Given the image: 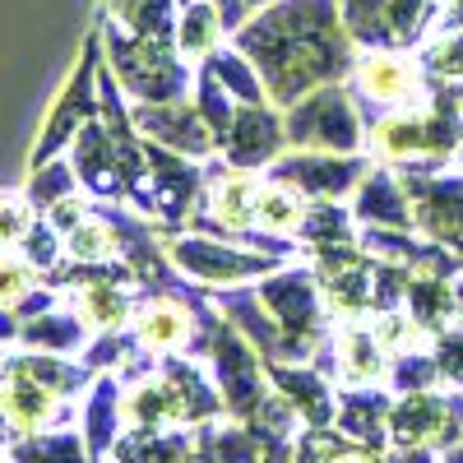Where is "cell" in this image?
<instances>
[{
    "mask_svg": "<svg viewBox=\"0 0 463 463\" xmlns=\"http://www.w3.org/2000/svg\"><path fill=\"white\" fill-rule=\"evenodd\" d=\"M260 70L274 107H292L357 70V37L347 33L343 0H274L232 37Z\"/></svg>",
    "mask_w": 463,
    "mask_h": 463,
    "instance_id": "obj_1",
    "label": "cell"
},
{
    "mask_svg": "<svg viewBox=\"0 0 463 463\" xmlns=\"http://www.w3.org/2000/svg\"><path fill=\"white\" fill-rule=\"evenodd\" d=\"M98 33H102L107 70L121 80L130 102H185V98H195L200 65H190L176 43L130 33L126 24H116L111 14H102Z\"/></svg>",
    "mask_w": 463,
    "mask_h": 463,
    "instance_id": "obj_2",
    "label": "cell"
},
{
    "mask_svg": "<svg viewBox=\"0 0 463 463\" xmlns=\"http://www.w3.org/2000/svg\"><path fill=\"white\" fill-rule=\"evenodd\" d=\"M288 121V148L306 153H362L366 148V111L357 107V93L347 84H325L306 93L283 111Z\"/></svg>",
    "mask_w": 463,
    "mask_h": 463,
    "instance_id": "obj_3",
    "label": "cell"
},
{
    "mask_svg": "<svg viewBox=\"0 0 463 463\" xmlns=\"http://www.w3.org/2000/svg\"><path fill=\"white\" fill-rule=\"evenodd\" d=\"M255 288H260L264 306L274 311V320L288 334V362H306L311 353H320L334 316H329V306H325L316 269H288L283 264L269 279H260Z\"/></svg>",
    "mask_w": 463,
    "mask_h": 463,
    "instance_id": "obj_4",
    "label": "cell"
},
{
    "mask_svg": "<svg viewBox=\"0 0 463 463\" xmlns=\"http://www.w3.org/2000/svg\"><path fill=\"white\" fill-rule=\"evenodd\" d=\"M353 93L366 111V126L390 111L427 107L436 98L431 74L421 70V56H403L394 47H366L353 70Z\"/></svg>",
    "mask_w": 463,
    "mask_h": 463,
    "instance_id": "obj_5",
    "label": "cell"
},
{
    "mask_svg": "<svg viewBox=\"0 0 463 463\" xmlns=\"http://www.w3.org/2000/svg\"><path fill=\"white\" fill-rule=\"evenodd\" d=\"M98 74H102V33L93 28L89 43H84L80 65H74V74L65 80V89L56 93V102H52V111H47L43 139L33 144V167L61 158V153L80 139V130L102 111V84H98Z\"/></svg>",
    "mask_w": 463,
    "mask_h": 463,
    "instance_id": "obj_6",
    "label": "cell"
},
{
    "mask_svg": "<svg viewBox=\"0 0 463 463\" xmlns=\"http://www.w3.org/2000/svg\"><path fill=\"white\" fill-rule=\"evenodd\" d=\"M172 264L190 283H204V288H241V283H260L269 279L274 269H283L288 260L279 255H264V250H246V246H232L218 237H204V232H185V237H167Z\"/></svg>",
    "mask_w": 463,
    "mask_h": 463,
    "instance_id": "obj_7",
    "label": "cell"
},
{
    "mask_svg": "<svg viewBox=\"0 0 463 463\" xmlns=\"http://www.w3.org/2000/svg\"><path fill=\"white\" fill-rule=\"evenodd\" d=\"M371 167L375 163L366 158V153H306V148H292L264 176L283 181V185H297L306 200H343V195H357L362 181L371 176Z\"/></svg>",
    "mask_w": 463,
    "mask_h": 463,
    "instance_id": "obj_8",
    "label": "cell"
},
{
    "mask_svg": "<svg viewBox=\"0 0 463 463\" xmlns=\"http://www.w3.org/2000/svg\"><path fill=\"white\" fill-rule=\"evenodd\" d=\"M408 200H412V222L421 237H431L440 246H449L463 260V172L449 176L440 172H417V167H399Z\"/></svg>",
    "mask_w": 463,
    "mask_h": 463,
    "instance_id": "obj_9",
    "label": "cell"
},
{
    "mask_svg": "<svg viewBox=\"0 0 463 463\" xmlns=\"http://www.w3.org/2000/svg\"><path fill=\"white\" fill-rule=\"evenodd\" d=\"M130 116H135L144 139L163 144L172 153H185V158H195V163H209L222 148L218 135L209 130V121L200 116L195 98H185V102H135Z\"/></svg>",
    "mask_w": 463,
    "mask_h": 463,
    "instance_id": "obj_10",
    "label": "cell"
},
{
    "mask_svg": "<svg viewBox=\"0 0 463 463\" xmlns=\"http://www.w3.org/2000/svg\"><path fill=\"white\" fill-rule=\"evenodd\" d=\"M288 148V121H283V107L274 102H255L237 111V126L222 139V163L237 167V172H269Z\"/></svg>",
    "mask_w": 463,
    "mask_h": 463,
    "instance_id": "obj_11",
    "label": "cell"
},
{
    "mask_svg": "<svg viewBox=\"0 0 463 463\" xmlns=\"http://www.w3.org/2000/svg\"><path fill=\"white\" fill-rule=\"evenodd\" d=\"M260 347L250 338L237 334V325H227L213 334V366H218V384H222V403L227 412L250 417L269 394H264V366H260Z\"/></svg>",
    "mask_w": 463,
    "mask_h": 463,
    "instance_id": "obj_12",
    "label": "cell"
},
{
    "mask_svg": "<svg viewBox=\"0 0 463 463\" xmlns=\"http://www.w3.org/2000/svg\"><path fill=\"white\" fill-rule=\"evenodd\" d=\"M463 431V399L454 394H403L390 412V436L403 449H421V445H454Z\"/></svg>",
    "mask_w": 463,
    "mask_h": 463,
    "instance_id": "obj_13",
    "label": "cell"
},
{
    "mask_svg": "<svg viewBox=\"0 0 463 463\" xmlns=\"http://www.w3.org/2000/svg\"><path fill=\"white\" fill-rule=\"evenodd\" d=\"M357 227H394V232H417L412 222V200H408V185L399 176V167L390 163H375L371 176L362 181L357 200H353Z\"/></svg>",
    "mask_w": 463,
    "mask_h": 463,
    "instance_id": "obj_14",
    "label": "cell"
},
{
    "mask_svg": "<svg viewBox=\"0 0 463 463\" xmlns=\"http://www.w3.org/2000/svg\"><path fill=\"white\" fill-rule=\"evenodd\" d=\"M334 371L343 384H375L384 371H390V347L380 343V334L366 320H347L334 334Z\"/></svg>",
    "mask_w": 463,
    "mask_h": 463,
    "instance_id": "obj_15",
    "label": "cell"
},
{
    "mask_svg": "<svg viewBox=\"0 0 463 463\" xmlns=\"http://www.w3.org/2000/svg\"><path fill=\"white\" fill-rule=\"evenodd\" d=\"M135 338L148 353H167L181 347L185 338H195V311L185 297H148L135 311Z\"/></svg>",
    "mask_w": 463,
    "mask_h": 463,
    "instance_id": "obj_16",
    "label": "cell"
},
{
    "mask_svg": "<svg viewBox=\"0 0 463 463\" xmlns=\"http://www.w3.org/2000/svg\"><path fill=\"white\" fill-rule=\"evenodd\" d=\"M269 375H274V384L292 399V408L311 421V427H325V421L334 417V390H329V375H325V371L269 362Z\"/></svg>",
    "mask_w": 463,
    "mask_h": 463,
    "instance_id": "obj_17",
    "label": "cell"
},
{
    "mask_svg": "<svg viewBox=\"0 0 463 463\" xmlns=\"http://www.w3.org/2000/svg\"><path fill=\"white\" fill-rule=\"evenodd\" d=\"M403 311L427 329L431 338L440 329H449L458 320V297H454V279L445 274H412L408 283V301H403Z\"/></svg>",
    "mask_w": 463,
    "mask_h": 463,
    "instance_id": "obj_18",
    "label": "cell"
},
{
    "mask_svg": "<svg viewBox=\"0 0 463 463\" xmlns=\"http://www.w3.org/2000/svg\"><path fill=\"white\" fill-rule=\"evenodd\" d=\"M56 399H61V394H52L47 384H37V380L10 371V375H5V417H10V431L24 436V431L47 427V421L61 412Z\"/></svg>",
    "mask_w": 463,
    "mask_h": 463,
    "instance_id": "obj_19",
    "label": "cell"
},
{
    "mask_svg": "<svg viewBox=\"0 0 463 463\" xmlns=\"http://www.w3.org/2000/svg\"><path fill=\"white\" fill-rule=\"evenodd\" d=\"M390 412H394L390 399L357 384V390H347L338 399V431L362 440V445H380L384 440V427H390Z\"/></svg>",
    "mask_w": 463,
    "mask_h": 463,
    "instance_id": "obj_20",
    "label": "cell"
},
{
    "mask_svg": "<svg viewBox=\"0 0 463 463\" xmlns=\"http://www.w3.org/2000/svg\"><path fill=\"white\" fill-rule=\"evenodd\" d=\"M222 37H227V28H222V14H218L213 0H195V5L181 10L176 47H181V56H185L190 65H204V61L222 47Z\"/></svg>",
    "mask_w": 463,
    "mask_h": 463,
    "instance_id": "obj_21",
    "label": "cell"
},
{
    "mask_svg": "<svg viewBox=\"0 0 463 463\" xmlns=\"http://www.w3.org/2000/svg\"><path fill=\"white\" fill-rule=\"evenodd\" d=\"M343 241H357V213L343 209V200H311L306 222L297 232V246L320 250V246H343Z\"/></svg>",
    "mask_w": 463,
    "mask_h": 463,
    "instance_id": "obj_22",
    "label": "cell"
},
{
    "mask_svg": "<svg viewBox=\"0 0 463 463\" xmlns=\"http://www.w3.org/2000/svg\"><path fill=\"white\" fill-rule=\"evenodd\" d=\"M181 0H107V14L116 24H126L130 33L144 37H163V43H176V24H181Z\"/></svg>",
    "mask_w": 463,
    "mask_h": 463,
    "instance_id": "obj_23",
    "label": "cell"
},
{
    "mask_svg": "<svg viewBox=\"0 0 463 463\" xmlns=\"http://www.w3.org/2000/svg\"><path fill=\"white\" fill-rule=\"evenodd\" d=\"M306 209H311V200H306L297 185H283V181H269V176H264L255 227L274 232V237H292V241H297V232H301V222H306Z\"/></svg>",
    "mask_w": 463,
    "mask_h": 463,
    "instance_id": "obj_24",
    "label": "cell"
},
{
    "mask_svg": "<svg viewBox=\"0 0 463 463\" xmlns=\"http://www.w3.org/2000/svg\"><path fill=\"white\" fill-rule=\"evenodd\" d=\"M84 334H89V325L74 316V311H47V316L24 320L19 343L33 347V353H74Z\"/></svg>",
    "mask_w": 463,
    "mask_h": 463,
    "instance_id": "obj_25",
    "label": "cell"
},
{
    "mask_svg": "<svg viewBox=\"0 0 463 463\" xmlns=\"http://www.w3.org/2000/svg\"><path fill=\"white\" fill-rule=\"evenodd\" d=\"M218 80H222V89L237 98V102H246V107H255V102H269V89H264V80H260V70H255V61L232 43V47H218L209 61H204Z\"/></svg>",
    "mask_w": 463,
    "mask_h": 463,
    "instance_id": "obj_26",
    "label": "cell"
},
{
    "mask_svg": "<svg viewBox=\"0 0 463 463\" xmlns=\"http://www.w3.org/2000/svg\"><path fill=\"white\" fill-rule=\"evenodd\" d=\"M65 255L80 260V264H107L121 255V232H116V222L107 218V209H93L80 227L65 237Z\"/></svg>",
    "mask_w": 463,
    "mask_h": 463,
    "instance_id": "obj_27",
    "label": "cell"
},
{
    "mask_svg": "<svg viewBox=\"0 0 463 463\" xmlns=\"http://www.w3.org/2000/svg\"><path fill=\"white\" fill-rule=\"evenodd\" d=\"M5 371H19V375H28V380H37V384H47L52 394H74V390H84L89 384V366H70V362H61L56 353H14L10 362H5Z\"/></svg>",
    "mask_w": 463,
    "mask_h": 463,
    "instance_id": "obj_28",
    "label": "cell"
},
{
    "mask_svg": "<svg viewBox=\"0 0 463 463\" xmlns=\"http://www.w3.org/2000/svg\"><path fill=\"white\" fill-rule=\"evenodd\" d=\"M126 417V399H121V384L111 375L98 380L93 390V403H89V449L93 454H107L111 440H116V421Z\"/></svg>",
    "mask_w": 463,
    "mask_h": 463,
    "instance_id": "obj_29",
    "label": "cell"
},
{
    "mask_svg": "<svg viewBox=\"0 0 463 463\" xmlns=\"http://www.w3.org/2000/svg\"><path fill=\"white\" fill-rule=\"evenodd\" d=\"M195 107H200V116L209 121V130L218 135V144L232 135V126H237V111H241V102L222 89V80H218L209 65H200V74H195Z\"/></svg>",
    "mask_w": 463,
    "mask_h": 463,
    "instance_id": "obj_30",
    "label": "cell"
},
{
    "mask_svg": "<svg viewBox=\"0 0 463 463\" xmlns=\"http://www.w3.org/2000/svg\"><path fill=\"white\" fill-rule=\"evenodd\" d=\"M74 190H80V172H74V158H52V163H43V167H33V176H28V185H24V195L33 200L37 213H47L56 200L74 195Z\"/></svg>",
    "mask_w": 463,
    "mask_h": 463,
    "instance_id": "obj_31",
    "label": "cell"
},
{
    "mask_svg": "<svg viewBox=\"0 0 463 463\" xmlns=\"http://www.w3.org/2000/svg\"><path fill=\"white\" fill-rule=\"evenodd\" d=\"M421 70L431 84H463V33H440L421 47Z\"/></svg>",
    "mask_w": 463,
    "mask_h": 463,
    "instance_id": "obj_32",
    "label": "cell"
},
{
    "mask_svg": "<svg viewBox=\"0 0 463 463\" xmlns=\"http://www.w3.org/2000/svg\"><path fill=\"white\" fill-rule=\"evenodd\" d=\"M14 463H84V445L80 436H28V440H14L10 449Z\"/></svg>",
    "mask_w": 463,
    "mask_h": 463,
    "instance_id": "obj_33",
    "label": "cell"
},
{
    "mask_svg": "<svg viewBox=\"0 0 463 463\" xmlns=\"http://www.w3.org/2000/svg\"><path fill=\"white\" fill-rule=\"evenodd\" d=\"M440 380V362L436 353H421V347H412V353H399L394 366H390V384L399 394H421V390H436Z\"/></svg>",
    "mask_w": 463,
    "mask_h": 463,
    "instance_id": "obj_34",
    "label": "cell"
},
{
    "mask_svg": "<svg viewBox=\"0 0 463 463\" xmlns=\"http://www.w3.org/2000/svg\"><path fill=\"white\" fill-rule=\"evenodd\" d=\"M19 255L37 269V274H52L56 264H65L61 255H65V232H56L47 218H37L33 227H28V237L19 241Z\"/></svg>",
    "mask_w": 463,
    "mask_h": 463,
    "instance_id": "obj_35",
    "label": "cell"
},
{
    "mask_svg": "<svg viewBox=\"0 0 463 463\" xmlns=\"http://www.w3.org/2000/svg\"><path fill=\"white\" fill-rule=\"evenodd\" d=\"M436 10H440V0H390L394 43H399V47H412V43H421V33L431 28Z\"/></svg>",
    "mask_w": 463,
    "mask_h": 463,
    "instance_id": "obj_36",
    "label": "cell"
},
{
    "mask_svg": "<svg viewBox=\"0 0 463 463\" xmlns=\"http://www.w3.org/2000/svg\"><path fill=\"white\" fill-rule=\"evenodd\" d=\"M371 329L380 334V343L390 347V353H412L421 338H431L427 329H421V325L403 311V306H399V311H380V316H371Z\"/></svg>",
    "mask_w": 463,
    "mask_h": 463,
    "instance_id": "obj_37",
    "label": "cell"
},
{
    "mask_svg": "<svg viewBox=\"0 0 463 463\" xmlns=\"http://www.w3.org/2000/svg\"><path fill=\"white\" fill-rule=\"evenodd\" d=\"M33 222H37V209H33V200L24 195V190L5 195V218H0V241H5V250H19V241L28 237Z\"/></svg>",
    "mask_w": 463,
    "mask_h": 463,
    "instance_id": "obj_38",
    "label": "cell"
},
{
    "mask_svg": "<svg viewBox=\"0 0 463 463\" xmlns=\"http://www.w3.org/2000/svg\"><path fill=\"white\" fill-rule=\"evenodd\" d=\"M33 288H37V269L19 250H10L5 269H0V301H5V311H10V306H19Z\"/></svg>",
    "mask_w": 463,
    "mask_h": 463,
    "instance_id": "obj_39",
    "label": "cell"
},
{
    "mask_svg": "<svg viewBox=\"0 0 463 463\" xmlns=\"http://www.w3.org/2000/svg\"><path fill=\"white\" fill-rule=\"evenodd\" d=\"M93 209H98V204H93V195H89V190L80 185V190H74V195L56 200V204H52V209H47L43 218H47V222H52L56 232H65V237H70V232L80 227V222H84V218H89Z\"/></svg>",
    "mask_w": 463,
    "mask_h": 463,
    "instance_id": "obj_40",
    "label": "cell"
},
{
    "mask_svg": "<svg viewBox=\"0 0 463 463\" xmlns=\"http://www.w3.org/2000/svg\"><path fill=\"white\" fill-rule=\"evenodd\" d=\"M431 353L440 362V375H449L454 384H463V325H449L431 338Z\"/></svg>",
    "mask_w": 463,
    "mask_h": 463,
    "instance_id": "obj_41",
    "label": "cell"
},
{
    "mask_svg": "<svg viewBox=\"0 0 463 463\" xmlns=\"http://www.w3.org/2000/svg\"><path fill=\"white\" fill-rule=\"evenodd\" d=\"M440 33H463V0H449V10L436 19V37Z\"/></svg>",
    "mask_w": 463,
    "mask_h": 463,
    "instance_id": "obj_42",
    "label": "cell"
},
{
    "mask_svg": "<svg viewBox=\"0 0 463 463\" xmlns=\"http://www.w3.org/2000/svg\"><path fill=\"white\" fill-rule=\"evenodd\" d=\"M454 297H458V325H463V274L454 279Z\"/></svg>",
    "mask_w": 463,
    "mask_h": 463,
    "instance_id": "obj_43",
    "label": "cell"
},
{
    "mask_svg": "<svg viewBox=\"0 0 463 463\" xmlns=\"http://www.w3.org/2000/svg\"><path fill=\"white\" fill-rule=\"evenodd\" d=\"M445 463H463V445H454V449H445Z\"/></svg>",
    "mask_w": 463,
    "mask_h": 463,
    "instance_id": "obj_44",
    "label": "cell"
},
{
    "mask_svg": "<svg viewBox=\"0 0 463 463\" xmlns=\"http://www.w3.org/2000/svg\"><path fill=\"white\" fill-rule=\"evenodd\" d=\"M246 5H250V10L260 14V10H269V5H274V0H246Z\"/></svg>",
    "mask_w": 463,
    "mask_h": 463,
    "instance_id": "obj_45",
    "label": "cell"
},
{
    "mask_svg": "<svg viewBox=\"0 0 463 463\" xmlns=\"http://www.w3.org/2000/svg\"><path fill=\"white\" fill-rule=\"evenodd\" d=\"M458 172H463V144H458Z\"/></svg>",
    "mask_w": 463,
    "mask_h": 463,
    "instance_id": "obj_46",
    "label": "cell"
},
{
    "mask_svg": "<svg viewBox=\"0 0 463 463\" xmlns=\"http://www.w3.org/2000/svg\"><path fill=\"white\" fill-rule=\"evenodd\" d=\"M181 5H195V0H181Z\"/></svg>",
    "mask_w": 463,
    "mask_h": 463,
    "instance_id": "obj_47",
    "label": "cell"
}]
</instances>
